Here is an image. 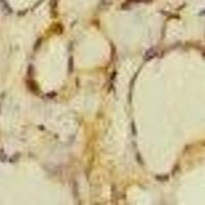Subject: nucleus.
I'll list each match as a JSON object with an SVG mask.
<instances>
[{
  "mask_svg": "<svg viewBox=\"0 0 205 205\" xmlns=\"http://www.w3.org/2000/svg\"><path fill=\"white\" fill-rule=\"evenodd\" d=\"M41 42H42V38H39L37 41H36V43H35V46H34V50H37V48H39L40 47V44H41Z\"/></svg>",
  "mask_w": 205,
  "mask_h": 205,
  "instance_id": "obj_6",
  "label": "nucleus"
},
{
  "mask_svg": "<svg viewBox=\"0 0 205 205\" xmlns=\"http://www.w3.org/2000/svg\"><path fill=\"white\" fill-rule=\"evenodd\" d=\"M156 56H157L156 49H155V48H151V49H149V50L145 53V56H144V61H146V62L151 61V60L154 59Z\"/></svg>",
  "mask_w": 205,
  "mask_h": 205,
  "instance_id": "obj_1",
  "label": "nucleus"
},
{
  "mask_svg": "<svg viewBox=\"0 0 205 205\" xmlns=\"http://www.w3.org/2000/svg\"><path fill=\"white\" fill-rule=\"evenodd\" d=\"M0 2H1V4H2L3 9H4L7 13H11V8H10V6L8 5V3H7L6 0H0Z\"/></svg>",
  "mask_w": 205,
  "mask_h": 205,
  "instance_id": "obj_3",
  "label": "nucleus"
},
{
  "mask_svg": "<svg viewBox=\"0 0 205 205\" xmlns=\"http://www.w3.org/2000/svg\"><path fill=\"white\" fill-rule=\"evenodd\" d=\"M150 0H128V2H133V3H141V2H149Z\"/></svg>",
  "mask_w": 205,
  "mask_h": 205,
  "instance_id": "obj_8",
  "label": "nucleus"
},
{
  "mask_svg": "<svg viewBox=\"0 0 205 205\" xmlns=\"http://www.w3.org/2000/svg\"><path fill=\"white\" fill-rule=\"evenodd\" d=\"M131 128H132V133H133V134H135L136 132H135V128H134V123H133V122L131 123Z\"/></svg>",
  "mask_w": 205,
  "mask_h": 205,
  "instance_id": "obj_9",
  "label": "nucleus"
},
{
  "mask_svg": "<svg viewBox=\"0 0 205 205\" xmlns=\"http://www.w3.org/2000/svg\"><path fill=\"white\" fill-rule=\"evenodd\" d=\"M203 56H204V57H205V51H204V52H203Z\"/></svg>",
  "mask_w": 205,
  "mask_h": 205,
  "instance_id": "obj_10",
  "label": "nucleus"
},
{
  "mask_svg": "<svg viewBox=\"0 0 205 205\" xmlns=\"http://www.w3.org/2000/svg\"><path fill=\"white\" fill-rule=\"evenodd\" d=\"M156 179L160 182H164V181H167L168 180V176L167 175H156Z\"/></svg>",
  "mask_w": 205,
  "mask_h": 205,
  "instance_id": "obj_5",
  "label": "nucleus"
},
{
  "mask_svg": "<svg viewBox=\"0 0 205 205\" xmlns=\"http://www.w3.org/2000/svg\"><path fill=\"white\" fill-rule=\"evenodd\" d=\"M28 86H29V89L33 92H37L38 91V86L36 84V82L33 81V80H29L28 81Z\"/></svg>",
  "mask_w": 205,
  "mask_h": 205,
  "instance_id": "obj_2",
  "label": "nucleus"
},
{
  "mask_svg": "<svg viewBox=\"0 0 205 205\" xmlns=\"http://www.w3.org/2000/svg\"><path fill=\"white\" fill-rule=\"evenodd\" d=\"M0 160H1L2 162H4L6 160V155L3 152V150H0Z\"/></svg>",
  "mask_w": 205,
  "mask_h": 205,
  "instance_id": "obj_7",
  "label": "nucleus"
},
{
  "mask_svg": "<svg viewBox=\"0 0 205 205\" xmlns=\"http://www.w3.org/2000/svg\"><path fill=\"white\" fill-rule=\"evenodd\" d=\"M73 69H74V61H73V58L71 57V58L69 59V64H68L69 73H72V72H73Z\"/></svg>",
  "mask_w": 205,
  "mask_h": 205,
  "instance_id": "obj_4",
  "label": "nucleus"
}]
</instances>
